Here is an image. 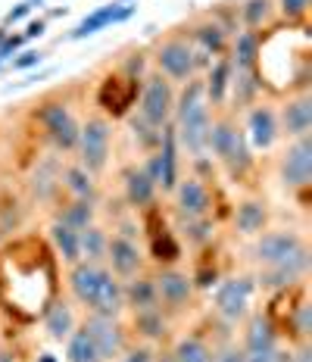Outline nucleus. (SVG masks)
<instances>
[{
	"label": "nucleus",
	"mask_w": 312,
	"mask_h": 362,
	"mask_svg": "<svg viewBox=\"0 0 312 362\" xmlns=\"http://www.w3.org/2000/svg\"><path fill=\"white\" fill-rule=\"evenodd\" d=\"M284 331H291L294 344H303V341H309L312 337V306L306 303V300H300V303L287 313Z\"/></svg>",
	"instance_id": "obj_39"
},
{
	"label": "nucleus",
	"mask_w": 312,
	"mask_h": 362,
	"mask_svg": "<svg viewBox=\"0 0 312 362\" xmlns=\"http://www.w3.org/2000/svg\"><path fill=\"white\" fill-rule=\"evenodd\" d=\"M79 328L75 322V313L69 306V300H53V303L44 309V331H47L50 341H69V334Z\"/></svg>",
	"instance_id": "obj_27"
},
{
	"label": "nucleus",
	"mask_w": 312,
	"mask_h": 362,
	"mask_svg": "<svg viewBox=\"0 0 312 362\" xmlns=\"http://www.w3.org/2000/svg\"><path fill=\"white\" fill-rule=\"evenodd\" d=\"M35 122L41 125V132L47 134V141L53 144L57 153H75L81 125H79V119L72 116L66 100H44L35 112Z\"/></svg>",
	"instance_id": "obj_3"
},
{
	"label": "nucleus",
	"mask_w": 312,
	"mask_h": 362,
	"mask_svg": "<svg viewBox=\"0 0 312 362\" xmlns=\"http://www.w3.org/2000/svg\"><path fill=\"white\" fill-rule=\"evenodd\" d=\"M178 238L185 240L187 247H194V250H207L212 244V235H216V222H212L209 216L203 218H181L178 216Z\"/></svg>",
	"instance_id": "obj_31"
},
{
	"label": "nucleus",
	"mask_w": 312,
	"mask_h": 362,
	"mask_svg": "<svg viewBox=\"0 0 312 362\" xmlns=\"http://www.w3.org/2000/svg\"><path fill=\"white\" fill-rule=\"evenodd\" d=\"M278 181H281V187L291 194L309 191V185H312V138L309 134L294 138L284 153H281Z\"/></svg>",
	"instance_id": "obj_7"
},
{
	"label": "nucleus",
	"mask_w": 312,
	"mask_h": 362,
	"mask_svg": "<svg viewBox=\"0 0 312 362\" xmlns=\"http://www.w3.org/2000/svg\"><path fill=\"white\" fill-rule=\"evenodd\" d=\"M269 228V206L260 197H247L234 206V231L243 238H256Z\"/></svg>",
	"instance_id": "obj_21"
},
{
	"label": "nucleus",
	"mask_w": 312,
	"mask_h": 362,
	"mask_svg": "<svg viewBox=\"0 0 312 362\" xmlns=\"http://www.w3.org/2000/svg\"><path fill=\"white\" fill-rule=\"evenodd\" d=\"M66 362H103L94 341H91V334L81 325L75 328L69 334V341H66Z\"/></svg>",
	"instance_id": "obj_38"
},
{
	"label": "nucleus",
	"mask_w": 312,
	"mask_h": 362,
	"mask_svg": "<svg viewBox=\"0 0 312 362\" xmlns=\"http://www.w3.org/2000/svg\"><path fill=\"white\" fill-rule=\"evenodd\" d=\"M228 85H231V63H228V57H219L216 63L209 66L207 78H203V90H207L209 110L225 107V100H228Z\"/></svg>",
	"instance_id": "obj_28"
},
{
	"label": "nucleus",
	"mask_w": 312,
	"mask_h": 362,
	"mask_svg": "<svg viewBox=\"0 0 312 362\" xmlns=\"http://www.w3.org/2000/svg\"><path fill=\"white\" fill-rule=\"evenodd\" d=\"M106 269L116 278H122V281L144 272V250L138 247V240L132 235H122V231L110 235V244H106Z\"/></svg>",
	"instance_id": "obj_14"
},
{
	"label": "nucleus",
	"mask_w": 312,
	"mask_h": 362,
	"mask_svg": "<svg viewBox=\"0 0 312 362\" xmlns=\"http://www.w3.org/2000/svg\"><path fill=\"white\" fill-rule=\"evenodd\" d=\"M141 72H144V54H132V57H128L125 72H122V75H125V78H134V81H138Z\"/></svg>",
	"instance_id": "obj_48"
},
{
	"label": "nucleus",
	"mask_w": 312,
	"mask_h": 362,
	"mask_svg": "<svg viewBox=\"0 0 312 362\" xmlns=\"http://www.w3.org/2000/svg\"><path fill=\"white\" fill-rule=\"evenodd\" d=\"M172 197H175V216H181V218H203L212 213V191H209L207 178H200V175L181 178L175 185Z\"/></svg>",
	"instance_id": "obj_13"
},
{
	"label": "nucleus",
	"mask_w": 312,
	"mask_h": 362,
	"mask_svg": "<svg viewBox=\"0 0 312 362\" xmlns=\"http://www.w3.org/2000/svg\"><path fill=\"white\" fill-rule=\"evenodd\" d=\"M247 325H243V344L241 350H272V346H278V325L269 319L265 313H253L247 315Z\"/></svg>",
	"instance_id": "obj_25"
},
{
	"label": "nucleus",
	"mask_w": 312,
	"mask_h": 362,
	"mask_svg": "<svg viewBox=\"0 0 312 362\" xmlns=\"http://www.w3.org/2000/svg\"><path fill=\"white\" fill-rule=\"evenodd\" d=\"M88 313H97V315H112L119 319L125 313V293H122V278H116L110 269H100V281H97V291H94V300H91Z\"/></svg>",
	"instance_id": "obj_18"
},
{
	"label": "nucleus",
	"mask_w": 312,
	"mask_h": 362,
	"mask_svg": "<svg viewBox=\"0 0 312 362\" xmlns=\"http://www.w3.org/2000/svg\"><path fill=\"white\" fill-rule=\"evenodd\" d=\"M172 110H175V88L169 78H163L159 72L147 75L141 81V97H138V116L147 119L150 125L166 128L172 122Z\"/></svg>",
	"instance_id": "obj_8"
},
{
	"label": "nucleus",
	"mask_w": 312,
	"mask_h": 362,
	"mask_svg": "<svg viewBox=\"0 0 312 362\" xmlns=\"http://www.w3.org/2000/svg\"><path fill=\"white\" fill-rule=\"evenodd\" d=\"M6 35H10V32H6V25H0V44H4V37Z\"/></svg>",
	"instance_id": "obj_52"
},
{
	"label": "nucleus",
	"mask_w": 312,
	"mask_h": 362,
	"mask_svg": "<svg viewBox=\"0 0 312 362\" xmlns=\"http://www.w3.org/2000/svg\"><path fill=\"white\" fill-rule=\"evenodd\" d=\"M106 244H110V235H106L100 225H88L85 231H79V250L85 262L106 266Z\"/></svg>",
	"instance_id": "obj_33"
},
{
	"label": "nucleus",
	"mask_w": 312,
	"mask_h": 362,
	"mask_svg": "<svg viewBox=\"0 0 312 362\" xmlns=\"http://www.w3.org/2000/svg\"><path fill=\"white\" fill-rule=\"evenodd\" d=\"M22 44H25V37H22V35H6V37H4V44H0V57L6 59L10 54H19Z\"/></svg>",
	"instance_id": "obj_47"
},
{
	"label": "nucleus",
	"mask_w": 312,
	"mask_h": 362,
	"mask_svg": "<svg viewBox=\"0 0 312 362\" xmlns=\"http://www.w3.org/2000/svg\"><path fill=\"white\" fill-rule=\"evenodd\" d=\"M278 119V134H284L287 141L303 138L312 132V94L309 88H300L296 94H291L284 103L275 110Z\"/></svg>",
	"instance_id": "obj_12"
},
{
	"label": "nucleus",
	"mask_w": 312,
	"mask_h": 362,
	"mask_svg": "<svg viewBox=\"0 0 312 362\" xmlns=\"http://www.w3.org/2000/svg\"><path fill=\"white\" fill-rule=\"evenodd\" d=\"M212 362H243V350L238 344H225L219 350H212Z\"/></svg>",
	"instance_id": "obj_46"
},
{
	"label": "nucleus",
	"mask_w": 312,
	"mask_h": 362,
	"mask_svg": "<svg viewBox=\"0 0 312 362\" xmlns=\"http://www.w3.org/2000/svg\"><path fill=\"white\" fill-rule=\"evenodd\" d=\"M138 85L141 81L134 78H125V75H110L100 88V107H103V116H125L128 107L138 100Z\"/></svg>",
	"instance_id": "obj_17"
},
{
	"label": "nucleus",
	"mask_w": 312,
	"mask_h": 362,
	"mask_svg": "<svg viewBox=\"0 0 312 362\" xmlns=\"http://www.w3.org/2000/svg\"><path fill=\"white\" fill-rule=\"evenodd\" d=\"M309 266H312V253L306 247V250H300L294 259H287V262H278V266H262L260 275H256V288H262L269 293H284V291L296 288V284L309 275Z\"/></svg>",
	"instance_id": "obj_11"
},
{
	"label": "nucleus",
	"mask_w": 312,
	"mask_h": 362,
	"mask_svg": "<svg viewBox=\"0 0 312 362\" xmlns=\"http://www.w3.org/2000/svg\"><path fill=\"white\" fill-rule=\"evenodd\" d=\"M41 362H57V359H53L50 353H44V356H41Z\"/></svg>",
	"instance_id": "obj_53"
},
{
	"label": "nucleus",
	"mask_w": 312,
	"mask_h": 362,
	"mask_svg": "<svg viewBox=\"0 0 312 362\" xmlns=\"http://www.w3.org/2000/svg\"><path fill=\"white\" fill-rule=\"evenodd\" d=\"M122 293H125V309L132 313H144V309H159L156 303V284L150 272H138V275L122 281Z\"/></svg>",
	"instance_id": "obj_24"
},
{
	"label": "nucleus",
	"mask_w": 312,
	"mask_h": 362,
	"mask_svg": "<svg viewBox=\"0 0 312 362\" xmlns=\"http://www.w3.org/2000/svg\"><path fill=\"white\" fill-rule=\"evenodd\" d=\"M253 291H256V278L250 275H231L225 278L216 288L212 297V309L219 319H225L228 325H238L250 315V303H253Z\"/></svg>",
	"instance_id": "obj_6"
},
{
	"label": "nucleus",
	"mask_w": 312,
	"mask_h": 362,
	"mask_svg": "<svg viewBox=\"0 0 312 362\" xmlns=\"http://www.w3.org/2000/svg\"><path fill=\"white\" fill-rule=\"evenodd\" d=\"M207 256V253H203ZM194 278V288H212V281L219 278V269H216V259H200V269H197V275H191Z\"/></svg>",
	"instance_id": "obj_42"
},
{
	"label": "nucleus",
	"mask_w": 312,
	"mask_h": 362,
	"mask_svg": "<svg viewBox=\"0 0 312 362\" xmlns=\"http://www.w3.org/2000/svg\"><path fill=\"white\" fill-rule=\"evenodd\" d=\"M243 138L250 150H269L278 141V119L269 103H253L247 110V125H243Z\"/></svg>",
	"instance_id": "obj_15"
},
{
	"label": "nucleus",
	"mask_w": 312,
	"mask_h": 362,
	"mask_svg": "<svg viewBox=\"0 0 312 362\" xmlns=\"http://www.w3.org/2000/svg\"><path fill=\"white\" fill-rule=\"evenodd\" d=\"M81 328L91 334V341H94L97 353H100L103 362H116L122 353L128 350V331L122 325L119 319H112V315H97V313H88L85 322H81Z\"/></svg>",
	"instance_id": "obj_9"
},
{
	"label": "nucleus",
	"mask_w": 312,
	"mask_h": 362,
	"mask_svg": "<svg viewBox=\"0 0 312 362\" xmlns=\"http://www.w3.org/2000/svg\"><path fill=\"white\" fill-rule=\"evenodd\" d=\"M0 362H16V359H13V356H10V353H6V350H0Z\"/></svg>",
	"instance_id": "obj_51"
},
{
	"label": "nucleus",
	"mask_w": 312,
	"mask_h": 362,
	"mask_svg": "<svg viewBox=\"0 0 312 362\" xmlns=\"http://www.w3.org/2000/svg\"><path fill=\"white\" fill-rule=\"evenodd\" d=\"M154 63L156 72L163 78H169L172 85H185L197 75V59H194V47H191V37L187 35H169L156 44L154 50Z\"/></svg>",
	"instance_id": "obj_4"
},
{
	"label": "nucleus",
	"mask_w": 312,
	"mask_h": 362,
	"mask_svg": "<svg viewBox=\"0 0 312 362\" xmlns=\"http://www.w3.org/2000/svg\"><path fill=\"white\" fill-rule=\"evenodd\" d=\"M132 328L141 341L147 344H163L169 337V319L163 309H144V313H132Z\"/></svg>",
	"instance_id": "obj_30"
},
{
	"label": "nucleus",
	"mask_w": 312,
	"mask_h": 362,
	"mask_svg": "<svg viewBox=\"0 0 312 362\" xmlns=\"http://www.w3.org/2000/svg\"><path fill=\"white\" fill-rule=\"evenodd\" d=\"M41 59H44L41 50H22V54L13 59V69H16V72H25V69H32V66H41Z\"/></svg>",
	"instance_id": "obj_45"
},
{
	"label": "nucleus",
	"mask_w": 312,
	"mask_h": 362,
	"mask_svg": "<svg viewBox=\"0 0 312 362\" xmlns=\"http://www.w3.org/2000/svg\"><path fill=\"white\" fill-rule=\"evenodd\" d=\"M291 362H312V344H309V341L294 344V350H291Z\"/></svg>",
	"instance_id": "obj_49"
},
{
	"label": "nucleus",
	"mask_w": 312,
	"mask_h": 362,
	"mask_svg": "<svg viewBox=\"0 0 312 362\" xmlns=\"http://www.w3.org/2000/svg\"><path fill=\"white\" fill-rule=\"evenodd\" d=\"M154 284H156V303L163 309L166 319L187 313V309L194 306L197 288H194V278L187 275V272H181L175 266H163L154 275Z\"/></svg>",
	"instance_id": "obj_5"
},
{
	"label": "nucleus",
	"mask_w": 312,
	"mask_h": 362,
	"mask_svg": "<svg viewBox=\"0 0 312 362\" xmlns=\"http://www.w3.org/2000/svg\"><path fill=\"white\" fill-rule=\"evenodd\" d=\"M63 187L69 191V197H75V200H88V203H97V200H100L97 175H91V172L81 169L79 163L63 165Z\"/></svg>",
	"instance_id": "obj_29"
},
{
	"label": "nucleus",
	"mask_w": 312,
	"mask_h": 362,
	"mask_svg": "<svg viewBox=\"0 0 312 362\" xmlns=\"http://www.w3.org/2000/svg\"><path fill=\"white\" fill-rule=\"evenodd\" d=\"M154 346L150 344H141V346H128L125 353H122V356L116 359V362H154Z\"/></svg>",
	"instance_id": "obj_43"
},
{
	"label": "nucleus",
	"mask_w": 312,
	"mask_h": 362,
	"mask_svg": "<svg viewBox=\"0 0 312 362\" xmlns=\"http://www.w3.org/2000/svg\"><path fill=\"white\" fill-rule=\"evenodd\" d=\"M207 153L216 156V163L234 181H241L253 169V150H250L247 138H243V125L238 122V112H216L212 116Z\"/></svg>",
	"instance_id": "obj_1"
},
{
	"label": "nucleus",
	"mask_w": 312,
	"mask_h": 362,
	"mask_svg": "<svg viewBox=\"0 0 312 362\" xmlns=\"http://www.w3.org/2000/svg\"><path fill=\"white\" fill-rule=\"evenodd\" d=\"M275 10L284 22H303L309 13V0H275Z\"/></svg>",
	"instance_id": "obj_41"
},
{
	"label": "nucleus",
	"mask_w": 312,
	"mask_h": 362,
	"mask_svg": "<svg viewBox=\"0 0 312 362\" xmlns=\"http://www.w3.org/2000/svg\"><path fill=\"white\" fill-rule=\"evenodd\" d=\"M128 125H132V134H134V144H138L144 153H156L159 147H163V138H166V128L159 125H150L147 119H141L138 112L134 116H128Z\"/></svg>",
	"instance_id": "obj_37"
},
{
	"label": "nucleus",
	"mask_w": 312,
	"mask_h": 362,
	"mask_svg": "<svg viewBox=\"0 0 312 362\" xmlns=\"http://www.w3.org/2000/svg\"><path fill=\"white\" fill-rule=\"evenodd\" d=\"M260 54H262V37L260 32H238L231 41V69H260Z\"/></svg>",
	"instance_id": "obj_26"
},
{
	"label": "nucleus",
	"mask_w": 312,
	"mask_h": 362,
	"mask_svg": "<svg viewBox=\"0 0 312 362\" xmlns=\"http://www.w3.org/2000/svg\"><path fill=\"white\" fill-rule=\"evenodd\" d=\"M50 247H53V253H57L59 259L66 262V266H75V262L81 259L79 231H72L69 225L57 222V218H53V225H50Z\"/></svg>",
	"instance_id": "obj_32"
},
{
	"label": "nucleus",
	"mask_w": 312,
	"mask_h": 362,
	"mask_svg": "<svg viewBox=\"0 0 312 362\" xmlns=\"http://www.w3.org/2000/svg\"><path fill=\"white\" fill-rule=\"evenodd\" d=\"M63 187V163L59 156H44L28 175V194L37 203H50Z\"/></svg>",
	"instance_id": "obj_16"
},
{
	"label": "nucleus",
	"mask_w": 312,
	"mask_h": 362,
	"mask_svg": "<svg viewBox=\"0 0 312 362\" xmlns=\"http://www.w3.org/2000/svg\"><path fill=\"white\" fill-rule=\"evenodd\" d=\"M147 231H150V256H154V262L159 269L163 266H172L175 259L181 256L178 250V244H175V238H172V231L166 228H154V225H147Z\"/></svg>",
	"instance_id": "obj_35"
},
{
	"label": "nucleus",
	"mask_w": 312,
	"mask_h": 362,
	"mask_svg": "<svg viewBox=\"0 0 312 362\" xmlns=\"http://www.w3.org/2000/svg\"><path fill=\"white\" fill-rule=\"evenodd\" d=\"M44 32H47V19H35V22H28V28L22 32V37H25V41H32V37H41Z\"/></svg>",
	"instance_id": "obj_50"
},
{
	"label": "nucleus",
	"mask_w": 312,
	"mask_h": 362,
	"mask_svg": "<svg viewBox=\"0 0 312 362\" xmlns=\"http://www.w3.org/2000/svg\"><path fill=\"white\" fill-rule=\"evenodd\" d=\"M119 4H128V0H119Z\"/></svg>",
	"instance_id": "obj_54"
},
{
	"label": "nucleus",
	"mask_w": 312,
	"mask_h": 362,
	"mask_svg": "<svg viewBox=\"0 0 312 362\" xmlns=\"http://www.w3.org/2000/svg\"><path fill=\"white\" fill-rule=\"evenodd\" d=\"M134 13V4H106L100 6V10H94L91 16H85L79 22V25L72 28V41H81V37H88V35H97L100 28L106 25H112V22H125L128 16Z\"/></svg>",
	"instance_id": "obj_22"
},
{
	"label": "nucleus",
	"mask_w": 312,
	"mask_h": 362,
	"mask_svg": "<svg viewBox=\"0 0 312 362\" xmlns=\"http://www.w3.org/2000/svg\"><path fill=\"white\" fill-rule=\"evenodd\" d=\"M110 147H112V125L103 112H91V116L81 122L79 128V144H75V153H79V165L88 169L91 175H100L110 163Z\"/></svg>",
	"instance_id": "obj_2"
},
{
	"label": "nucleus",
	"mask_w": 312,
	"mask_h": 362,
	"mask_svg": "<svg viewBox=\"0 0 312 362\" xmlns=\"http://www.w3.org/2000/svg\"><path fill=\"white\" fill-rule=\"evenodd\" d=\"M94 216H97V203H88V200H66L63 206L57 209V222L69 225L72 231H85L88 225H94Z\"/></svg>",
	"instance_id": "obj_34"
},
{
	"label": "nucleus",
	"mask_w": 312,
	"mask_h": 362,
	"mask_svg": "<svg viewBox=\"0 0 312 362\" xmlns=\"http://www.w3.org/2000/svg\"><path fill=\"white\" fill-rule=\"evenodd\" d=\"M262 90L260 69H231V85H228V97H231V112L250 110Z\"/></svg>",
	"instance_id": "obj_23"
},
{
	"label": "nucleus",
	"mask_w": 312,
	"mask_h": 362,
	"mask_svg": "<svg viewBox=\"0 0 312 362\" xmlns=\"http://www.w3.org/2000/svg\"><path fill=\"white\" fill-rule=\"evenodd\" d=\"M122 187H125V203L132 209H150L156 203V185L150 181V175L144 172V165H128L122 175Z\"/></svg>",
	"instance_id": "obj_19"
},
{
	"label": "nucleus",
	"mask_w": 312,
	"mask_h": 362,
	"mask_svg": "<svg viewBox=\"0 0 312 362\" xmlns=\"http://www.w3.org/2000/svg\"><path fill=\"white\" fill-rule=\"evenodd\" d=\"M300 250H306V240H303L300 231H294V228L269 231V228H265L262 235H256L253 256H256V262H260V266H278V262L294 259Z\"/></svg>",
	"instance_id": "obj_10"
},
{
	"label": "nucleus",
	"mask_w": 312,
	"mask_h": 362,
	"mask_svg": "<svg viewBox=\"0 0 312 362\" xmlns=\"http://www.w3.org/2000/svg\"><path fill=\"white\" fill-rule=\"evenodd\" d=\"M275 19V0H243L241 4V22L247 32H260L272 25Z\"/></svg>",
	"instance_id": "obj_36"
},
{
	"label": "nucleus",
	"mask_w": 312,
	"mask_h": 362,
	"mask_svg": "<svg viewBox=\"0 0 312 362\" xmlns=\"http://www.w3.org/2000/svg\"><path fill=\"white\" fill-rule=\"evenodd\" d=\"M0 63H4V57H0Z\"/></svg>",
	"instance_id": "obj_55"
},
{
	"label": "nucleus",
	"mask_w": 312,
	"mask_h": 362,
	"mask_svg": "<svg viewBox=\"0 0 312 362\" xmlns=\"http://www.w3.org/2000/svg\"><path fill=\"white\" fill-rule=\"evenodd\" d=\"M100 269L103 266H94V262H85V259H79L75 266H66V284H69V293L79 306H85V309L91 306L97 281H100Z\"/></svg>",
	"instance_id": "obj_20"
},
{
	"label": "nucleus",
	"mask_w": 312,
	"mask_h": 362,
	"mask_svg": "<svg viewBox=\"0 0 312 362\" xmlns=\"http://www.w3.org/2000/svg\"><path fill=\"white\" fill-rule=\"evenodd\" d=\"M172 362H212V346L200 337H181L172 346Z\"/></svg>",
	"instance_id": "obj_40"
},
{
	"label": "nucleus",
	"mask_w": 312,
	"mask_h": 362,
	"mask_svg": "<svg viewBox=\"0 0 312 362\" xmlns=\"http://www.w3.org/2000/svg\"><path fill=\"white\" fill-rule=\"evenodd\" d=\"M41 4H44V0H22V4H16V6H13V10L6 13V16H4V25H13V22L25 19L28 13H32L35 6H41Z\"/></svg>",
	"instance_id": "obj_44"
}]
</instances>
